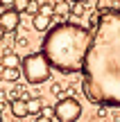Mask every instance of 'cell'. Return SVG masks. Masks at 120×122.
I'll return each mask as SVG.
<instances>
[{"mask_svg":"<svg viewBox=\"0 0 120 122\" xmlns=\"http://www.w3.org/2000/svg\"><path fill=\"white\" fill-rule=\"evenodd\" d=\"M84 61L86 100L104 109L120 106V7H107L95 16Z\"/></svg>","mask_w":120,"mask_h":122,"instance_id":"obj_1","label":"cell"},{"mask_svg":"<svg viewBox=\"0 0 120 122\" xmlns=\"http://www.w3.org/2000/svg\"><path fill=\"white\" fill-rule=\"evenodd\" d=\"M91 34L93 32L79 23H57L45 32L41 52L59 75H79L84 70Z\"/></svg>","mask_w":120,"mask_h":122,"instance_id":"obj_2","label":"cell"},{"mask_svg":"<svg viewBox=\"0 0 120 122\" xmlns=\"http://www.w3.org/2000/svg\"><path fill=\"white\" fill-rule=\"evenodd\" d=\"M50 61L45 59L43 52H30L25 59H23V77L27 79L30 84H43L50 79Z\"/></svg>","mask_w":120,"mask_h":122,"instance_id":"obj_3","label":"cell"},{"mask_svg":"<svg viewBox=\"0 0 120 122\" xmlns=\"http://www.w3.org/2000/svg\"><path fill=\"white\" fill-rule=\"evenodd\" d=\"M54 118L59 122H77L82 118V104L75 97H63L54 104Z\"/></svg>","mask_w":120,"mask_h":122,"instance_id":"obj_4","label":"cell"},{"mask_svg":"<svg viewBox=\"0 0 120 122\" xmlns=\"http://www.w3.org/2000/svg\"><path fill=\"white\" fill-rule=\"evenodd\" d=\"M0 25H2L7 32H16L18 25H21V11H16L14 7L5 9V11L0 14Z\"/></svg>","mask_w":120,"mask_h":122,"instance_id":"obj_5","label":"cell"},{"mask_svg":"<svg viewBox=\"0 0 120 122\" xmlns=\"http://www.w3.org/2000/svg\"><path fill=\"white\" fill-rule=\"evenodd\" d=\"M9 111H11L14 118H27L30 115V109H27V100H23V97H14V100H9Z\"/></svg>","mask_w":120,"mask_h":122,"instance_id":"obj_6","label":"cell"},{"mask_svg":"<svg viewBox=\"0 0 120 122\" xmlns=\"http://www.w3.org/2000/svg\"><path fill=\"white\" fill-rule=\"evenodd\" d=\"M52 16H45V14H36L34 18H32V27H34L36 32H41V34H45V32L52 27Z\"/></svg>","mask_w":120,"mask_h":122,"instance_id":"obj_7","label":"cell"},{"mask_svg":"<svg viewBox=\"0 0 120 122\" xmlns=\"http://www.w3.org/2000/svg\"><path fill=\"white\" fill-rule=\"evenodd\" d=\"M0 66H2V68H21L23 61L18 59L16 52H5L2 57H0Z\"/></svg>","mask_w":120,"mask_h":122,"instance_id":"obj_8","label":"cell"},{"mask_svg":"<svg viewBox=\"0 0 120 122\" xmlns=\"http://www.w3.org/2000/svg\"><path fill=\"white\" fill-rule=\"evenodd\" d=\"M27 109H30V115L43 113V100H41V97H32V100H27Z\"/></svg>","mask_w":120,"mask_h":122,"instance_id":"obj_9","label":"cell"},{"mask_svg":"<svg viewBox=\"0 0 120 122\" xmlns=\"http://www.w3.org/2000/svg\"><path fill=\"white\" fill-rule=\"evenodd\" d=\"M18 77H21L18 68H2V72H0V79H7V81H16Z\"/></svg>","mask_w":120,"mask_h":122,"instance_id":"obj_10","label":"cell"},{"mask_svg":"<svg viewBox=\"0 0 120 122\" xmlns=\"http://www.w3.org/2000/svg\"><path fill=\"white\" fill-rule=\"evenodd\" d=\"M39 14H45V16H54V5L50 2V0H48V2H43V5H41V9H39Z\"/></svg>","mask_w":120,"mask_h":122,"instance_id":"obj_11","label":"cell"},{"mask_svg":"<svg viewBox=\"0 0 120 122\" xmlns=\"http://www.w3.org/2000/svg\"><path fill=\"white\" fill-rule=\"evenodd\" d=\"M30 2L32 0H14V9H16V11H27V7H30Z\"/></svg>","mask_w":120,"mask_h":122,"instance_id":"obj_12","label":"cell"},{"mask_svg":"<svg viewBox=\"0 0 120 122\" xmlns=\"http://www.w3.org/2000/svg\"><path fill=\"white\" fill-rule=\"evenodd\" d=\"M70 14H73V16H84V14H86V7H84L82 2H75V5L70 7Z\"/></svg>","mask_w":120,"mask_h":122,"instance_id":"obj_13","label":"cell"},{"mask_svg":"<svg viewBox=\"0 0 120 122\" xmlns=\"http://www.w3.org/2000/svg\"><path fill=\"white\" fill-rule=\"evenodd\" d=\"M50 113H54V111H50V109H48L45 113H39V115H36V120H34V122H54V120H52V115H50Z\"/></svg>","mask_w":120,"mask_h":122,"instance_id":"obj_14","label":"cell"},{"mask_svg":"<svg viewBox=\"0 0 120 122\" xmlns=\"http://www.w3.org/2000/svg\"><path fill=\"white\" fill-rule=\"evenodd\" d=\"M39 9H41V5L36 2V0H32L30 7H27V14H30V16H36V14H39Z\"/></svg>","mask_w":120,"mask_h":122,"instance_id":"obj_15","label":"cell"},{"mask_svg":"<svg viewBox=\"0 0 120 122\" xmlns=\"http://www.w3.org/2000/svg\"><path fill=\"white\" fill-rule=\"evenodd\" d=\"M21 95H27V93H25V91H21V88H16V86H14L11 91L7 93V97H9V100H14V97H21Z\"/></svg>","mask_w":120,"mask_h":122,"instance_id":"obj_16","label":"cell"},{"mask_svg":"<svg viewBox=\"0 0 120 122\" xmlns=\"http://www.w3.org/2000/svg\"><path fill=\"white\" fill-rule=\"evenodd\" d=\"M50 91H52L54 95H57V93H61V84H52V86H50Z\"/></svg>","mask_w":120,"mask_h":122,"instance_id":"obj_17","label":"cell"},{"mask_svg":"<svg viewBox=\"0 0 120 122\" xmlns=\"http://www.w3.org/2000/svg\"><path fill=\"white\" fill-rule=\"evenodd\" d=\"M0 5H2L5 9H9V7H14V0H0Z\"/></svg>","mask_w":120,"mask_h":122,"instance_id":"obj_18","label":"cell"},{"mask_svg":"<svg viewBox=\"0 0 120 122\" xmlns=\"http://www.w3.org/2000/svg\"><path fill=\"white\" fill-rule=\"evenodd\" d=\"M5 34H7V30H5V27H2V25H0V41H2V39H5Z\"/></svg>","mask_w":120,"mask_h":122,"instance_id":"obj_19","label":"cell"},{"mask_svg":"<svg viewBox=\"0 0 120 122\" xmlns=\"http://www.w3.org/2000/svg\"><path fill=\"white\" fill-rule=\"evenodd\" d=\"M70 2H84V0H70Z\"/></svg>","mask_w":120,"mask_h":122,"instance_id":"obj_20","label":"cell"},{"mask_svg":"<svg viewBox=\"0 0 120 122\" xmlns=\"http://www.w3.org/2000/svg\"><path fill=\"white\" fill-rule=\"evenodd\" d=\"M0 122H2V118H0Z\"/></svg>","mask_w":120,"mask_h":122,"instance_id":"obj_21","label":"cell"}]
</instances>
